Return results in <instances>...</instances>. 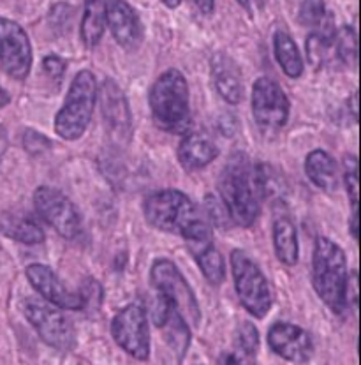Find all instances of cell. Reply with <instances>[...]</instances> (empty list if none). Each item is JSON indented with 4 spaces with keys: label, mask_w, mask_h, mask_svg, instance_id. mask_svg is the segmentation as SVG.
I'll use <instances>...</instances> for the list:
<instances>
[{
    "label": "cell",
    "mask_w": 361,
    "mask_h": 365,
    "mask_svg": "<svg viewBox=\"0 0 361 365\" xmlns=\"http://www.w3.org/2000/svg\"><path fill=\"white\" fill-rule=\"evenodd\" d=\"M273 247H275V255H277L278 262H282L284 265H289V267L296 265L300 249H298L296 228L291 222V219L288 217L275 219Z\"/></svg>",
    "instance_id": "obj_24"
},
{
    "label": "cell",
    "mask_w": 361,
    "mask_h": 365,
    "mask_svg": "<svg viewBox=\"0 0 361 365\" xmlns=\"http://www.w3.org/2000/svg\"><path fill=\"white\" fill-rule=\"evenodd\" d=\"M211 78L221 98L229 104H238L244 98V83L238 67L226 55L217 53L211 61Z\"/></svg>",
    "instance_id": "obj_20"
},
{
    "label": "cell",
    "mask_w": 361,
    "mask_h": 365,
    "mask_svg": "<svg viewBox=\"0 0 361 365\" xmlns=\"http://www.w3.org/2000/svg\"><path fill=\"white\" fill-rule=\"evenodd\" d=\"M268 344L278 356L293 364L308 362L314 353L310 335L293 323H275L268 332Z\"/></svg>",
    "instance_id": "obj_17"
},
{
    "label": "cell",
    "mask_w": 361,
    "mask_h": 365,
    "mask_svg": "<svg viewBox=\"0 0 361 365\" xmlns=\"http://www.w3.org/2000/svg\"><path fill=\"white\" fill-rule=\"evenodd\" d=\"M351 110H352V118H355V120H358V94H352Z\"/></svg>",
    "instance_id": "obj_38"
},
{
    "label": "cell",
    "mask_w": 361,
    "mask_h": 365,
    "mask_svg": "<svg viewBox=\"0 0 361 365\" xmlns=\"http://www.w3.org/2000/svg\"><path fill=\"white\" fill-rule=\"evenodd\" d=\"M104 20L124 50L134 51L143 41V25L127 0H104Z\"/></svg>",
    "instance_id": "obj_14"
},
{
    "label": "cell",
    "mask_w": 361,
    "mask_h": 365,
    "mask_svg": "<svg viewBox=\"0 0 361 365\" xmlns=\"http://www.w3.org/2000/svg\"><path fill=\"white\" fill-rule=\"evenodd\" d=\"M145 217L148 225L161 232L185 235L203 219V215L185 192L178 189H164L145 200Z\"/></svg>",
    "instance_id": "obj_5"
},
{
    "label": "cell",
    "mask_w": 361,
    "mask_h": 365,
    "mask_svg": "<svg viewBox=\"0 0 361 365\" xmlns=\"http://www.w3.org/2000/svg\"><path fill=\"white\" fill-rule=\"evenodd\" d=\"M351 233H352V237L358 238V210L352 212V217H351Z\"/></svg>",
    "instance_id": "obj_37"
},
{
    "label": "cell",
    "mask_w": 361,
    "mask_h": 365,
    "mask_svg": "<svg viewBox=\"0 0 361 365\" xmlns=\"http://www.w3.org/2000/svg\"><path fill=\"white\" fill-rule=\"evenodd\" d=\"M23 312L28 323L39 337L58 351H69L76 344L74 327L61 307L43 299H27L23 302Z\"/></svg>",
    "instance_id": "obj_8"
},
{
    "label": "cell",
    "mask_w": 361,
    "mask_h": 365,
    "mask_svg": "<svg viewBox=\"0 0 361 365\" xmlns=\"http://www.w3.org/2000/svg\"><path fill=\"white\" fill-rule=\"evenodd\" d=\"M0 232L13 240L27 245H37L44 242V232L39 225L27 215L6 212L0 215Z\"/></svg>",
    "instance_id": "obj_22"
},
{
    "label": "cell",
    "mask_w": 361,
    "mask_h": 365,
    "mask_svg": "<svg viewBox=\"0 0 361 365\" xmlns=\"http://www.w3.org/2000/svg\"><path fill=\"white\" fill-rule=\"evenodd\" d=\"M178 161L184 170L197 171L201 168L214 163L219 155V148L208 136L199 133H192L184 136L178 145Z\"/></svg>",
    "instance_id": "obj_19"
},
{
    "label": "cell",
    "mask_w": 361,
    "mask_h": 365,
    "mask_svg": "<svg viewBox=\"0 0 361 365\" xmlns=\"http://www.w3.org/2000/svg\"><path fill=\"white\" fill-rule=\"evenodd\" d=\"M252 115L261 133H277L289 120V99L281 85L261 76L252 87Z\"/></svg>",
    "instance_id": "obj_9"
},
{
    "label": "cell",
    "mask_w": 361,
    "mask_h": 365,
    "mask_svg": "<svg viewBox=\"0 0 361 365\" xmlns=\"http://www.w3.org/2000/svg\"><path fill=\"white\" fill-rule=\"evenodd\" d=\"M43 67L51 78H55V80H61V78L64 76L67 64H66V61H62V58L57 57V55H48V57H44Z\"/></svg>",
    "instance_id": "obj_33"
},
{
    "label": "cell",
    "mask_w": 361,
    "mask_h": 365,
    "mask_svg": "<svg viewBox=\"0 0 361 365\" xmlns=\"http://www.w3.org/2000/svg\"><path fill=\"white\" fill-rule=\"evenodd\" d=\"M25 274H27L28 282L43 297V300L50 302L61 309H67V311H80L85 307V297L81 293H74L69 288H66L58 275L50 267L33 263V265L27 267Z\"/></svg>",
    "instance_id": "obj_16"
},
{
    "label": "cell",
    "mask_w": 361,
    "mask_h": 365,
    "mask_svg": "<svg viewBox=\"0 0 361 365\" xmlns=\"http://www.w3.org/2000/svg\"><path fill=\"white\" fill-rule=\"evenodd\" d=\"M154 322L159 329L164 330V337L167 346L174 351V355L178 356V362L182 360V356L185 355L189 348V342H191V329H189V323L182 318L180 312L169 304V302L161 299L159 297L157 304L154 309Z\"/></svg>",
    "instance_id": "obj_18"
},
{
    "label": "cell",
    "mask_w": 361,
    "mask_h": 365,
    "mask_svg": "<svg viewBox=\"0 0 361 365\" xmlns=\"http://www.w3.org/2000/svg\"><path fill=\"white\" fill-rule=\"evenodd\" d=\"M344 182L345 189H347V195L351 198V207L352 212L358 210V161H356L355 155H347L344 161Z\"/></svg>",
    "instance_id": "obj_29"
},
{
    "label": "cell",
    "mask_w": 361,
    "mask_h": 365,
    "mask_svg": "<svg viewBox=\"0 0 361 365\" xmlns=\"http://www.w3.org/2000/svg\"><path fill=\"white\" fill-rule=\"evenodd\" d=\"M273 53L286 76L296 80V78L303 74V58H301L295 39L288 32L277 31L273 34Z\"/></svg>",
    "instance_id": "obj_23"
},
{
    "label": "cell",
    "mask_w": 361,
    "mask_h": 365,
    "mask_svg": "<svg viewBox=\"0 0 361 365\" xmlns=\"http://www.w3.org/2000/svg\"><path fill=\"white\" fill-rule=\"evenodd\" d=\"M347 262L335 242L321 237L315 240L312 256V284L319 299L337 314H344L347 304Z\"/></svg>",
    "instance_id": "obj_3"
},
{
    "label": "cell",
    "mask_w": 361,
    "mask_h": 365,
    "mask_svg": "<svg viewBox=\"0 0 361 365\" xmlns=\"http://www.w3.org/2000/svg\"><path fill=\"white\" fill-rule=\"evenodd\" d=\"M182 237L187 242L189 251L196 258L206 281L214 286H221L226 279V263L221 251L215 247L210 225L201 219Z\"/></svg>",
    "instance_id": "obj_13"
},
{
    "label": "cell",
    "mask_w": 361,
    "mask_h": 365,
    "mask_svg": "<svg viewBox=\"0 0 361 365\" xmlns=\"http://www.w3.org/2000/svg\"><path fill=\"white\" fill-rule=\"evenodd\" d=\"M333 50V39L323 36L321 32H312L307 39V57L308 62L318 69L328 61L330 51Z\"/></svg>",
    "instance_id": "obj_27"
},
{
    "label": "cell",
    "mask_w": 361,
    "mask_h": 365,
    "mask_svg": "<svg viewBox=\"0 0 361 365\" xmlns=\"http://www.w3.org/2000/svg\"><path fill=\"white\" fill-rule=\"evenodd\" d=\"M98 101V83L90 71H80L70 81L64 104L55 117V133L66 141H76L83 136L94 117Z\"/></svg>",
    "instance_id": "obj_4"
},
{
    "label": "cell",
    "mask_w": 361,
    "mask_h": 365,
    "mask_svg": "<svg viewBox=\"0 0 361 365\" xmlns=\"http://www.w3.org/2000/svg\"><path fill=\"white\" fill-rule=\"evenodd\" d=\"M231 270H233L234 288L245 311L254 318L263 319L271 309V292L263 270L258 263L241 249L231 252Z\"/></svg>",
    "instance_id": "obj_6"
},
{
    "label": "cell",
    "mask_w": 361,
    "mask_h": 365,
    "mask_svg": "<svg viewBox=\"0 0 361 365\" xmlns=\"http://www.w3.org/2000/svg\"><path fill=\"white\" fill-rule=\"evenodd\" d=\"M238 346H240L241 351L245 353L247 356H254L256 351L259 348V334L258 329H256L252 323L245 322L241 323V327L238 329Z\"/></svg>",
    "instance_id": "obj_30"
},
{
    "label": "cell",
    "mask_w": 361,
    "mask_h": 365,
    "mask_svg": "<svg viewBox=\"0 0 361 365\" xmlns=\"http://www.w3.org/2000/svg\"><path fill=\"white\" fill-rule=\"evenodd\" d=\"M0 66L14 80H25L32 69V44L20 24L0 16Z\"/></svg>",
    "instance_id": "obj_12"
},
{
    "label": "cell",
    "mask_w": 361,
    "mask_h": 365,
    "mask_svg": "<svg viewBox=\"0 0 361 365\" xmlns=\"http://www.w3.org/2000/svg\"><path fill=\"white\" fill-rule=\"evenodd\" d=\"M333 50L342 64L355 67L356 58H358V37H356L355 29L345 25L340 31L335 32Z\"/></svg>",
    "instance_id": "obj_26"
},
{
    "label": "cell",
    "mask_w": 361,
    "mask_h": 365,
    "mask_svg": "<svg viewBox=\"0 0 361 365\" xmlns=\"http://www.w3.org/2000/svg\"><path fill=\"white\" fill-rule=\"evenodd\" d=\"M305 171L312 184L321 191L333 192L338 187V171L335 159L325 150H312L305 159Z\"/></svg>",
    "instance_id": "obj_21"
},
{
    "label": "cell",
    "mask_w": 361,
    "mask_h": 365,
    "mask_svg": "<svg viewBox=\"0 0 361 365\" xmlns=\"http://www.w3.org/2000/svg\"><path fill=\"white\" fill-rule=\"evenodd\" d=\"M106 29L104 20V0H85L83 18L80 25L81 41L87 48H95L100 43Z\"/></svg>",
    "instance_id": "obj_25"
},
{
    "label": "cell",
    "mask_w": 361,
    "mask_h": 365,
    "mask_svg": "<svg viewBox=\"0 0 361 365\" xmlns=\"http://www.w3.org/2000/svg\"><path fill=\"white\" fill-rule=\"evenodd\" d=\"M100 110L106 128L118 141H129L132 134V117L129 103L117 81L106 78L100 87Z\"/></svg>",
    "instance_id": "obj_15"
},
{
    "label": "cell",
    "mask_w": 361,
    "mask_h": 365,
    "mask_svg": "<svg viewBox=\"0 0 361 365\" xmlns=\"http://www.w3.org/2000/svg\"><path fill=\"white\" fill-rule=\"evenodd\" d=\"M325 0H303L298 9V21L305 27L318 29L326 16Z\"/></svg>",
    "instance_id": "obj_28"
},
{
    "label": "cell",
    "mask_w": 361,
    "mask_h": 365,
    "mask_svg": "<svg viewBox=\"0 0 361 365\" xmlns=\"http://www.w3.org/2000/svg\"><path fill=\"white\" fill-rule=\"evenodd\" d=\"M152 117L159 129L173 134H184L191 128V98L189 85L178 69L162 73L152 85L148 94Z\"/></svg>",
    "instance_id": "obj_2"
},
{
    "label": "cell",
    "mask_w": 361,
    "mask_h": 365,
    "mask_svg": "<svg viewBox=\"0 0 361 365\" xmlns=\"http://www.w3.org/2000/svg\"><path fill=\"white\" fill-rule=\"evenodd\" d=\"M196 6L199 7V11L203 14H211L215 7V0H194Z\"/></svg>",
    "instance_id": "obj_36"
},
{
    "label": "cell",
    "mask_w": 361,
    "mask_h": 365,
    "mask_svg": "<svg viewBox=\"0 0 361 365\" xmlns=\"http://www.w3.org/2000/svg\"><path fill=\"white\" fill-rule=\"evenodd\" d=\"M11 103V98H9V94H7L6 91H4L2 87H0V108H4V106H7V104Z\"/></svg>",
    "instance_id": "obj_39"
},
{
    "label": "cell",
    "mask_w": 361,
    "mask_h": 365,
    "mask_svg": "<svg viewBox=\"0 0 361 365\" xmlns=\"http://www.w3.org/2000/svg\"><path fill=\"white\" fill-rule=\"evenodd\" d=\"M219 191L229 221L241 228H251L259 215V200L254 168L247 155H231L219 178Z\"/></svg>",
    "instance_id": "obj_1"
},
{
    "label": "cell",
    "mask_w": 361,
    "mask_h": 365,
    "mask_svg": "<svg viewBox=\"0 0 361 365\" xmlns=\"http://www.w3.org/2000/svg\"><path fill=\"white\" fill-rule=\"evenodd\" d=\"M162 4H164L166 7H169V9H177L182 4V0H162Z\"/></svg>",
    "instance_id": "obj_41"
},
{
    "label": "cell",
    "mask_w": 361,
    "mask_h": 365,
    "mask_svg": "<svg viewBox=\"0 0 361 365\" xmlns=\"http://www.w3.org/2000/svg\"><path fill=\"white\" fill-rule=\"evenodd\" d=\"M36 210L51 228L64 238H76L83 228V221L74 203L61 191L41 185L33 192Z\"/></svg>",
    "instance_id": "obj_11"
},
{
    "label": "cell",
    "mask_w": 361,
    "mask_h": 365,
    "mask_svg": "<svg viewBox=\"0 0 361 365\" xmlns=\"http://www.w3.org/2000/svg\"><path fill=\"white\" fill-rule=\"evenodd\" d=\"M345 295H347V304L358 305V274H356V272H352V274L349 275L347 292H345Z\"/></svg>",
    "instance_id": "obj_34"
},
{
    "label": "cell",
    "mask_w": 361,
    "mask_h": 365,
    "mask_svg": "<svg viewBox=\"0 0 361 365\" xmlns=\"http://www.w3.org/2000/svg\"><path fill=\"white\" fill-rule=\"evenodd\" d=\"M111 334L117 344L132 359L147 360L150 356V327L147 309L137 302L129 304L115 316Z\"/></svg>",
    "instance_id": "obj_10"
},
{
    "label": "cell",
    "mask_w": 361,
    "mask_h": 365,
    "mask_svg": "<svg viewBox=\"0 0 361 365\" xmlns=\"http://www.w3.org/2000/svg\"><path fill=\"white\" fill-rule=\"evenodd\" d=\"M204 203H206L211 222H215V226H219V228H221V226H226V221H229V215L228 212H226L224 205L219 203L214 196H208V198L204 200Z\"/></svg>",
    "instance_id": "obj_32"
},
{
    "label": "cell",
    "mask_w": 361,
    "mask_h": 365,
    "mask_svg": "<svg viewBox=\"0 0 361 365\" xmlns=\"http://www.w3.org/2000/svg\"><path fill=\"white\" fill-rule=\"evenodd\" d=\"M219 365H244V362H241L234 353H224V355H221V359H219Z\"/></svg>",
    "instance_id": "obj_35"
},
{
    "label": "cell",
    "mask_w": 361,
    "mask_h": 365,
    "mask_svg": "<svg viewBox=\"0 0 361 365\" xmlns=\"http://www.w3.org/2000/svg\"><path fill=\"white\" fill-rule=\"evenodd\" d=\"M150 282L157 289L159 297L169 302L185 322L194 325L199 323L201 311L194 292L171 259H155L150 268Z\"/></svg>",
    "instance_id": "obj_7"
},
{
    "label": "cell",
    "mask_w": 361,
    "mask_h": 365,
    "mask_svg": "<svg viewBox=\"0 0 361 365\" xmlns=\"http://www.w3.org/2000/svg\"><path fill=\"white\" fill-rule=\"evenodd\" d=\"M236 2L240 4L245 11H251V0H236Z\"/></svg>",
    "instance_id": "obj_42"
},
{
    "label": "cell",
    "mask_w": 361,
    "mask_h": 365,
    "mask_svg": "<svg viewBox=\"0 0 361 365\" xmlns=\"http://www.w3.org/2000/svg\"><path fill=\"white\" fill-rule=\"evenodd\" d=\"M4 152H6V134H4V129L0 128V159H2Z\"/></svg>",
    "instance_id": "obj_40"
},
{
    "label": "cell",
    "mask_w": 361,
    "mask_h": 365,
    "mask_svg": "<svg viewBox=\"0 0 361 365\" xmlns=\"http://www.w3.org/2000/svg\"><path fill=\"white\" fill-rule=\"evenodd\" d=\"M23 145L31 154H41V152H46L51 148V141L36 131H27V134L23 136Z\"/></svg>",
    "instance_id": "obj_31"
}]
</instances>
